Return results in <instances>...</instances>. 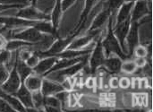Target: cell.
I'll use <instances>...</instances> for the list:
<instances>
[{"instance_id": "1", "label": "cell", "mask_w": 153, "mask_h": 112, "mask_svg": "<svg viewBox=\"0 0 153 112\" xmlns=\"http://www.w3.org/2000/svg\"><path fill=\"white\" fill-rule=\"evenodd\" d=\"M113 18H114V16H112V15L109 16L108 32L106 38L104 39V40L101 41V44L103 46V49L105 50L106 55H109L110 53H114L117 57H119L122 60H126L129 57V56L125 54L124 50L122 49V48L119 44L118 40L117 39V37L115 36V34L113 32V26H112Z\"/></svg>"}, {"instance_id": "2", "label": "cell", "mask_w": 153, "mask_h": 112, "mask_svg": "<svg viewBox=\"0 0 153 112\" xmlns=\"http://www.w3.org/2000/svg\"><path fill=\"white\" fill-rule=\"evenodd\" d=\"M89 57L71 66H68L66 68L61 69V70H57V71H54L49 73L48 75H47L45 77L48 78L50 80L61 83L64 79H65L66 77H70V76H74L77 74L80 73V71H82L85 66H87V62H88Z\"/></svg>"}, {"instance_id": "3", "label": "cell", "mask_w": 153, "mask_h": 112, "mask_svg": "<svg viewBox=\"0 0 153 112\" xmlns=\"http://www.w3.org/2000/svg\"><path fill=\"white\" fill-rule=\"evenodd\" d=\"M48 34H44L40 32L39 30H37L35 27H27L26 29L14 32L12 34L11 39H16V40H21L29 43H31L33 45L42 41Z\"/></svg>"}, {"instance_id": "4", "label": "cell", "mask_w": 153, "mask_h": 112, "mask_svg": "<svg viewBox=\"0 0 153 112\" xmlns=\"http://www.w3.org/2000/svg\"><path fill=\"white\" fill-rule=\"evenodd\" d=\"M106 59V53L101 44V40H98L96 46L91 51L90 57V69L91 73H95L97 69L101 67Z\"/></svg>"}, {"instance_id": "5", "label": "cell", "mask_w": 153, "mask_h": 112, "mask_svg": "<svg viewBox=\"0 0 153 112\" xmlns=\"http://www.w3.org/2000/svg\"><path fill=\"white\" fill-rule=\"evenodd\" d=\"M16 16L30 21H50V15L40 12L32 5L21 8L16 13Z\"/></svg>"}, {"instance_id": "6", "label": "cell", "mask_w": 153, "mask_h": 112, "mask_svg": "<svg viewBox=\"0 0 153 112\" xmlns=\"http://www.w3.org/2000/svg\"><path fill=\"white\" fill-rule=\"evenodd\" d=\"M39 21H30L26 19H22L20 17H1L0 16V23L4 24V28L9 30H13L14 28H22V27H34Z\"/></svg>"}, {"instance_id": "7", "label": "cell", "mask_w": 153, "mask_h": 112, "mask_svg": "<svg viewBox=\"0 0 153 112\" xmlns=\"http://www.w3.org/2000/svg\"><path fill=\"white\" fill-rule=\"evenodd\" d=\"M21 84H22V81L20 79V76H19L17 71H16L15 66L13 65L7 80L0 87L4 92L10 93V94H13L20 88Z\"/></svg>"}, {"instance_id": "8", "label": "cell", "mask_w": 153, "mask_h": 112, "mask_svg": "<svg viewBox=\"0 0 153 112\" xmlns=\"http://www.w3.org/2000/svg\"><path fill=\"white\" fill-rule=\"evenodd\" d=\"M131 26V17H129L128 19L119 22V23H116V27L113 29V32L115 34V36L117 37V39L119 41V44L122 48V49L125 52V48H126V36L128 34L129 29Z\"/></svg>"}, {"instance_id": "9", "label": "cell", "mask_w": 153, "mask_h": 112, "mask_svg": "<svg viewBox=\"0 0 153 112\" xmlns=\"http://www.w3.org/2000/svg\"><path fill=\"white\" fill-rule=\"evenodd\" d=\"M13 95H14L22 102V104L25 107L26 111H37L33 106L31 92H30L23 84H21L20 88Z\"/></svg>"}, {"instance_id": "10", "label": "cell", "mask_w": 153, "mask_h": 112, "mask_svg": "<svg viewBox=\"0 0 153 112\" xmlns=\"http://www.w3.org/2000/svg\"><path fill=\"white\" fill-rule=\"evenodd\" d=\"M139 26L140 24L138 22H131V26L126 39L129 49V57L133 54L134 49L139 45Z\"/></svg>"}, {"instance_id": "11", "label": "cell", "mask_w": 153, "mask_h": 112, "mask_svg": "<svg viewBox=\"0 0 153 112\" xmlns=\"http://www.w3.org/2000/svg\"><path fill=\"white\" fill-rule=\"evenodd\" d=\"M151 13V9L148 7V3L145 0L134 2L131 13V22H139L142 18Z\"/></svg>"}, {"instance_id": "12", "label": "cell", "mask_w": 153, "mask_h": 112, "mask_svg": "<svg viewBox=\"0 0 153 112\" xmlns=\"http://www.w3.org/2000/svg\"><path fill=\"white\" fill-rule=\"evenodd\" d=\"M57 59L58 58L56 57H47L40 58L38 65L34 68H32L33 73L39 75L44 76L51 69V67L56 64Z\"/></svg>"}, {"instance_id": "13", "label": "cell", "mask_w": 153, "mask_h": 112, "mask_svg": "<svg viewBox=\"0 0 153 112\" xmlns=\"http://www.w3.org/2000/svg\"><path fill=\"white\" fill-rule=\"evenodd\" d=\"M64 91L63 86L61 85L60 83L50 80L48 78H43L42 80V85L40 92L44 96H48V95H55L56 93Z\"/></svg>"}, {"instance_id": "14", "label": "cell", "mask_w": 153, "mask_h": 112, "mask_svg": "<svg viewBox=\"0 0 153 112\" xmlns=\"http://www.w3.org/2000/svg\"><path fill=\"white\" fill-rule=\"evenodd\" d=\"M89 57V55H85V56H82V57H74V58H58L57 61L56 62V64L51 67V69L44 75L46 76L47 75H48L51 72L54 71H57V70H61L64 68H66L68 66H71L85 58H87Z\"/></svg>"}, {"instance_id": "15", "label": "cell", "mask_w": 153, "mask_h": 112, "mask_svg": "<svg viewBox=\"0 0 153 112\" xmlns=\"http://www.w3.org/2000/svg\"><path fill=\"white\" fill-rule=\"evenodd\" d=\"M42 80H43V78L41 77V75L32 73L24 80V82L22 84L26 86V88L30 92L32 93V92L39 91L41 89Z\"/></svg>"}, {"instance_id": "16", "label": "cell", "mask_w": 153, "mask_h": 112, "mask_svg": "<svg viewBox=\"0 0 153 112\" xmlns=\"http://www.w3.org/2000/svg\"><path fill=\"white\" fill-rule=\"evenodd\" d=\"M0 98L4 100L12 107V109L13 111H26L25 107L22 104V102L14 95L4 92L1 89V87H0Z\"/></svg>"}, {"instance_id": "17", "label": "cell", "mask_w": 153, "mask_h": 112, "mask_svg": "<svg viewBox=\"0 0 153 112\" xmlns=\"http://www.w3.org/2000/svg\"><path fill=\"white\" fill-rule=\"evenodd\" d=\"M14 66L16 68V71L20 76V79L22 81V84L24 82V80L30 75L33 73L32 68H30V66H28L26 65V63L22 60H21L18 57L17 52H16V56H15V61H14Z\"/></svg>"}, {"instance_id": "18", "label": "cell", "mask_w": 153, "mask_h": 112, "mask_svg": "<svg viewBox=\"0 0 153 112\" xmlns=\"http://www.w3.org/2000/svg\"><path fill=\"white\" fill-rule=\"evenodd\" d=\"M121 65L122 59L119 57H111L105 59L102 66H104L110 73L118 74L121 72Z\"/></svg>"}, {"instance_id": "19", "label": "cell", "mask_w": 153, "mask_h": 112, "mask_svg": "<svg viewBox=\"0 0 153 112\" xmlns=\"http://www.w3.org/2000/svg\"><path fill=\"white\" fill-rule=\"evenodd\" d=\"M134 2H125L117 13V23H119L131 17L132 9Z\"/></svg>"}, {"instance_id": "20", "label": "cell", "mask_w": 153, "mask_h": 112, "mask_svg": "<svg viewBox=\"0 0 153 112\" xmlns=\"http://www.w3.org/2000/svg\"><path fill=\"white\" fill-rule=\"evenodd\" d=\"M111 14H110L109 10L105 6L104 10H102L97 15V17L95 18V20H94V22H93V23L91 25V27L89 30L90 31H92V30H99V29H100L106 23V22L109 19V16Z\"/></svg>"}, {"instance_id": "21", "label": "cell", "mask_w": 153, "mask_h": 112, "mask_svg": "<svg viewBox=\"0 0 153 112\" xmlns=\"http://www.w3.org/2000/svg\"><path fill=\"white\" fill-rule=\"evenodd\" d=\"M61 2L62 0H56V4L54 6V9L52 11V13L50 15V22L53 25V28L55 29V31H56L61 16H62V7H61Z\"/></svg>"}, {"instance_id": "22", "label": "cell", "mask_w": 153, "mask_h": 112, "mask_svg": "<svg viewBox=\"0 0 153 112\" xmlns=\"http://www.w3.org/2000/svg\"><path fill=\"white\" fill-rule=\"evenodd\" d=\"M31 46H33V44L21 40L12 39V40H8V42L5 46V49L12 52V51H15L17 49H20L23 47H31Z\"/></svg>"}, {"instance_id": "23", "label": "cell", "mask_w": 153, "mask_h": 112, "mask_svg": "<svg viewBox=\"0 0 153 112\" xmlns=\"http://www.w3.org/2000/svg\"><path fill=\"white\" fill-rule=\"evenodd\" d=\"M31 96L34 108L37 111H44V95L42 94L40 90L32 92Z\"/></svg>"}, {"instance_id": "24", "label": "cell", "mask_w": 153, "mask_h": 112, "mask_svg": "<svg viewBox=\"0 0 153 112\" xmlns=\"http://www.w3.org/2000/svg\"><path fill=\"white\" fill-rule=\"evenodd\" d=\"M44 106H48L51 108L57 109L58 111H62V104L60 101L55 95H48L44 96Z\"/></svg>"}, {"instance_id": "25", "label": "cell", "mask_w": 153, "mask_h": 112, "mask_svg": "<svg viewBox=\"0 0 153 112\" xmlns=\"http://www.w3.org/2000/svg\"><path fill=\"white\" fill-rule=\"evenodd\" d=\"M124 0H108L106 4V7L109 10L110 14L112 16L117 15V13L118 9L121 7V5L124 4Z\"/></svg>"}, {"instance_id": "26", "label": "cell", "mask_w": 153, "mask_h": 112, "mask_svg": "<svg viewBox=\"0 0 153 112\" xmlns=\"http://www.w3.org/2000/svg\"><path fill=\"white\" fill-rule=\"evenodd\" d=\"M137 71V66L134 60H125L121 65V72L126 74H134Z\"/></svg>"}, {"instance_id": "27", "label": "cell", "mask_w": 153, "mask_h": 112, "mask_svg": "<svg viewBox=\"0 0 153 112\" xmlns=\"http://www.w3.org/2000/svg\"><path fill=\"white\" fill-rule=\"evenodd\" d=\"M135 57H148V49L143 45H137L133 51Z\"/></svg>"}, {"instance_id": "28", "label": "cell", "mask_w": 153, "mask_h": 112, "mask_svg": "<svg viewBox=\"0 0 153 112\" xmlns=\"http://www.w3.org/2000/svg\"><path fill=\"white\" fill-rule=\"evenodd\" d=\"M69 93L67 91H61L55 94V96L60 101L61 104H62V109L65 106H67V100H68V96H69Z\"/></svg>"}, {"instance_id": "29", "label": "cell", "mask_w": 153, "mask_h": 112, "mask_svg": "<svg viewBox=\"0 0 153 112\" xmlns=\"http://www.w3.org/2000/svg\"><path fill=\"white\" fill-rule=\"evenodd\" d=\"M9 70L7 68V66L4 65V63L0 65V86L4 84V82L7 80L8 76H9Z\"/></svg>"}, {"instance_id": "30", "label": "cell", "mask_w": 153, "mask_h": 112, "mask_svg": "<svg viewBox=\"0 0 153 112\" xmlns=\"http://www.w3.org/2000/svg\"><path fill=\"white\" fill-rule=\"evenodd\" d=\"M39 60H40V58L39 57V56H38L35 52L32 51L31 56L25 61V63H26V65H27L28 66H30V68H34V67L38 65V63H39Z\"/></svg>"}, {"instance_id": "31", "label": "cell", "mask_w": 153, "mask_h": 112, "mask_svg": "<svg viewBox=\"0 0 153 112\" xmlns=\"http://www.w3.org/2000/svg\"><path fill=\"white\" fill-rule=\"evenodd\" d=\"M78 104V97L74 93H69L68 100H67V106L69 108H74Z\"/></svg>"}, {"instance_id": "32", "label": "cell", "mask_w": 153, "mask_h": 112, "mask_svg": "<svg viewBox=\"0 0 153 112\" xmlns=\"http://www.w3.org/2000/svg\"><path fill=\"white\" fill-rule=\"evenodd\" d=\"M30 0H0L1 4H26L29 5Z\"/></svg>"}, {"instance_id": "33", "label": "cell", "mask_w": 153, "mask_h": 112, "mask_svg": "<svg viewBox=\"0 0 153 112\" xmlns=\"http://www.w3.org/2000/svg\"><path fill=\"white\" fill-rule=\"evenodd\" d=\"M118 84H119V87L122 89H128L131 86V80L126 77V76H123L118 80Z\"/></svg>"}, {"instance_id": "34", "label": "cell", "mask_w": 153, "mask_h": 112, "mask_svg": "<svg viewBox=\"0 0 153 112\" xmlns=\"http://www.w3.org/2000/svg\"><path fill=\"white\" fill-rule=\"evenodd\" d=\"M85 86L88 89H95L96 87V78L93 76H89L85 81Z\"/></svg>"}, {"instance_id": "35", "label": "cell", "mask_w": 153, "mask_h": 112, "mask_svg": "<svg viewBox=\"0 0 153 112\" xmlns=\"http://www.w3.org/2000/svg\"><path fill=\"white\" fill-rule=\"evenodd\" d=\"M134 61L137 68H143V67H144L146 66L147 62H148L146 57H136Z\"/></svg>"}, {"instance_id": "36", "label": "cell", "mask_w": 153, "mask_h": 112, "mask_svg": "<svg viewBox=\"0 0 153 112\" xmlns=\"http://www.w3.org/2000/svg\"><path fill=\"white\" fill-rule=\"evenodd\" d=\"M76 0H62L61 2V7H62V11L65 12L67 9H69L74 3Z\"/></svg>"}, {"instance_id": "37", "label": "cell", "mask_w": 153, "mask_h": 112, "mask_svg": "<svg viewBox=\"0 0 153 112\" xmlns=\"http://www.w3.org/2000/svg\"><path fill=\"white\" fill-rule=\"evenodd\" d=\"M118 80L119 78L117 76H112L109 81H108V86L111 89H117L119 88V84H118Z\"/></svg>"}, {"instance_id": "38", "label": "cell", "mask_w": 153, "mask_h": 112, "mask_svg": "<svg viewBox=\"0 0 153 112\" xmlns=\"http://www.w3.org/2000/svg\"><path fill=\"white\" fill-rule=\"evenodd\" d=\"M25 6H28V5H26V4H0V12L10 9V8H20L21 9Z\"/></svg>"}, {"instance_id": "39", "label": "cell", "mask_w": 153, "mask_h": 112, "mask_svg": "<svg viewBox=\"0 0 153 112\" xmlns=\"http://www.w3.org/2000/svg\"><path fill=\"white\" fill-rule=\"evenodd\" d=\"M13 111L12 107L2 98H0V111Z\"/></svg>"}, {"instance_id": "40", "label": "cell", "mask_w": 153, "mask_h": 112, "mask_svg": "<svg viewBox=\"0 0 153 112\" xmlns=\"http://www.w3.org/2000/svg\"><path fill=\"white\" fill-rule=\"evenodd\" d=\"M7 42H8V40L6 39V37L3 33H0V51L5 49V46H6Z\"/></svg>"}, {"instance_id": "41", "label": "cell", "mask_w": 153, "mask_h": 112, "mask_svg": "<svg viewBox=\"0 0 153 112\" xmlns=\"http://www.w3.org/2000/svg\"><path fill=\"white\" fill-rule=\"evenodd\" d=\"M148 86V82H147V77H143L140 78V85H139V90H145L147 89Z\"/></svg>"}, {"instance_id": "42", "label": "cell", "mask_w": 153, "mask_h": 112, "mask_svg": "<svg viewBox=\"0 0 153 112\" xmlns=\"http://www.w3.org/2000/svg\"><path fill=\"white\" fill-rule=\"evenodd\" d=\"M132 88L134 90H139V85H140V78L139 77H134L131 83Z\"/></svg>"}, {"instance_id": "43", "label": "cell", "mask_w": 153, "mask_h": 112, "mask_svg": "<svg viewBox=\"0 0 153 112\" xmlns=\"http://www.w3.org/2000/svg\"><path fill=\"white\" fill-rule=\"evenodd\" d=\"M136 1H141V0H124V2H136ZM145 1H148V0H145ZM149 1H152V0H149Z\"/></svg>"}, {"instance_id": "44", "label": "cell", "mask_w": 153, "mask_h": 112, "mask_svg": "<svg viewBox=\"0 0 153 112\" xmlns=\"http://www.w3.org/2000/svg\"><path fill=\"white\" fill-rule=\"evenodd\" d=\"M30 2H31V5H32V6H35L37 0H30Z\"/></svg>"}, {"instance_id": "45", "label": "cell", "mask_w": 153, "mask_h": 112, "mask_svg": "<svg viewBox=\"0 0 153 112\" xmlns=\"http://www.w3.org/2000/svg\"><path fill=\"white\" fill-rule=\"evenodd\" d=\"M0 52H1V51H0Z\"/></svg>"}]
</instances>
